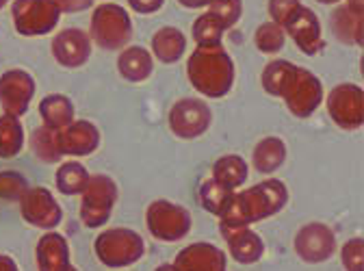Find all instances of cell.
<instances>
[{"label":"cell","instance_id":"obj_37","mask_svg":"<svg viewBox=\"0 0 364 271\" xmlns=\"http://www.w3.org/2000/svg\"><path fill=\"white\" fill-rule=\"evenodd\" d=\"M55 3L65 14H78V11H85L94 5V0H55Z\"/></svg>","mask_w":364,"mask_h":271},{"label":"cell","instance_id":"obj_6","mask_svg":"<svg viewBox=\"0 0 364 271\" xmlns=\"http://www.w3.org/2000/svg\"><path fill=\"white\" fill-rule=\"evenodd\" d=\"M146 223L159 241H180L191 230V215L185 206L167 200H156L146 211Z\"/></svg>","mask_w":364,"mask_h":271},{"label":"cell","instance_id":"obj_8","mask_svg":"<svg viewBox=\"0 0 364 271\" xmlns=\"http://www.w3.org/2000/svg\"><path fill=\"white\" fill-rule=\"evenodd\" d=\"M144 239L126 228L105 230L96 239V254L107 267H128L144 256Z\"/></svg>","mask_w":364,"mask_h":271},{"label":"cell","instance_id":"obj_14","mask_svg":"<svg viewBox=\"0 0 364 271\" xmlns=\"http://www.w3.org/2000/svg\"><path fill=\"white\" fill-rule=\"evenodd\" d=\"M295 250L306 262H323L336 250L334 233L323 223H308L295 237Z\"/></svg>","mask_w":364,"mask_h":271},{"label":"cell","instance_id":"obj_16","mask_svg":"<svg viewBox=\"0 0 364 271\" xmlns=\"http://www.w3.org/2000/svg\"><path fill=\"white\" fill-rule=\"evenodd\" d=\"M53 55L63 68H80L89 61L91 37L80 28H65L53 39Z\"/></svg>","mask_w":364,"mask_h":271},{"label":"cell","instance_id":"obj_30","mask_svg":"<svg viewBox=\"0 0 364 271\" xmlns=\"http://www.w3.org/2000/svg\"><path fill=\"white\" fill-rule=\"evenodd\" d=\"M55 134H57V130H50V128L41 126V128H37L33 132V137H31V148L37 154V159L43 161V163H59L63 159L59 154V150H57Z\"/></svg>","mask_w":364,"mask_h":271},{"label":"cell","instance_id":"obj_5","mask_svg":"<svg viewBox=\"0 0 364 271\" xmlns=\"http://www.w3.org/2000/svg\"><path fill=\"white\" fill-rule=\"evenodd\" d=\"M80 219L87 228H100L111 217V211L117 200V185L109 176H89V183L80 193Z\"/></svg>","mask_w":364,"mask_h":271},{"label":"cell","instance_id":"obj_39","mask_svg":"<svg viewBox=\"0 0 364 271\" xmlns=\"http://www.w3.org/2000/svg\"><path fill=\"white\" fill-rule=\"evenodd\" d=\"M0 271H18V265L9 256H0Z\"/></svg>","mask_w":364,"mask_h":271},{"label":"cell","instance_id":"obj_29","mask_svg":"<svg viewBox=\"0 0 364 271\" xmlns=\"http://www.w3.org/2000/svg\"><path fill=\"white\" fill-rule=\"evenodd\" d=\"M284 41H287V33L282 26H278L276 22H262L258 28H256V35H254V43L256 48L264 55H276L284 48Z\"/></svg>","mask_w":364,"mask_h":271},{"label":"cell","instance_id":"obj_7","mask_svg":"<svg viewBox=\"0 0 364 271\" xmlns=\"http://www.w3.org/2000/svg\"><path fill=\"white\" fill-rule=\"evenodd\" d=\"M11 14L16 31L26 37L53 33L61 18V9L55 0H16Z\"/></svg>","mask_w":364,"mask_h":271},{"label":"cell","instance_id":"obj_25","mask_svg":"<svg viewBox=\"0 0 364 271\" xmlns=\"http://www.w3.org/2000/svg\"><path fill=\"white\" fill-rule=\"evenodd\" d=\"M287 161V144L280 137H264L254 148V169L260 174L276 171Z\"/></svg>","mask_w":364,"mask_h":271},{"label":"cell","instance_id":"obj_15","mask_svg":"<svg viewBox=\"0 0 364 271\" xmlns=\"http://www.w3.org/2000/svg\"><path fill=\"white\" fill-rule=\"evenodd\" d=\"M284 33H289V37L297 43V48L312 57L318 51L326 48V39L321 35V24H318V18L312 9L301 7L284 26Z\"/></svg>","mask_w":364,"mask_h":271},{"label":"cell","instance_id":"obj_35","mask_svg":"<svg viewBox=\"0 0 364 271\" xmlns=\"http://www.w3.org/2000/svg\"><path fill=\"white\" fill-rule=\"evenodd\" d=\"M364 243L362 239H351L343 245V265L347 271H364Z\"/></svg>","mask_w":364,"mask_h":271},{"label":"cell","instance_id":"obj_28","mask_svg":"<svg viewBox=\"0 0 364 271\" xmlns=\"http://www.w3.org/2000/svg\"><path fill=\"white\" fill-rule=\"evenodd\" d=\"M225 28L223 24L210 14L206 11L204 16H200L193 22V39L198 43V48H210V46H221V37H223Z\"/></svg>","mask_w":364,"mask_h":271},{"label":"cell","instance_id":"obj_24","mask_svg":"<svg viewBox=\"0 0 364 271\" xmlns=\"http://www.w3.org/2000/svg\"><path fill=\"white\" fill-rule=\"evenodd\" d=\"M247 163L237 156V154H230V156H221L219 161H215L213 165V180L219 185H223L225 189L230 191H237L245 180H247Z\"/></svg>","mask_w":364,"mask_h":271},{"label":"cell","instance_id":"obj_3","mask_svg":"<svg viewBox=\"0 0 364 271\" xmlns=\"http://www.w3.org/2000/svg\"><path fill=\"white\" fill-rule=\"evenodd\" d=\"M191 85L206 98H223L235 83V63L223 46L198 48L187 61Z\"/></svg>","mask_w":364,"mask_h":271},{"label":"cell","instance_id":"obj_23","mask_svg":"<svg viewBox=\"0 0 364 271\" xmlns=\"http://www.w3.org/2000/svg\"><path fill=\"white\" fill-rule=\"evenodd\" d=\"M39 115L46 128L61 130L63 126L74 122V105L63 94H50L39 102Z\"/></svg>","mask_w":364,"mask_h":271},{"label":"cell","instance_id":"obj_2","mask_svg":"<svg viewBox=\"0 0 364 271\" xmlns=\"http://www.w3.org/2000/svg\"><path fill=\"white\" fill-rule=\"evenodd\" d=\"M289 200V191L282 180L271 178L264 183L245 189V191H235L230 202H228L225 211L219 215L221 217V233L235 230V228H247L250 223L267 219L276 215L284 208Z\"/></svg>","mask_w":364,"mask_h":271},{"label":"cell","instance_id":"obj_17","mask_svg":"<svg viewBox=\"0 0 364 271\" xmlns=\"http://www.w3.org/2000/svg\"><path fill=\"white\" fill-rule=\"evenodd\" d=\"M362 22H364V0H345L334 9L330 26L338 41L362 46Z\"/></svg>","mask_w":364,"mask_h":271},{"label":"cell","instance_id":"obj_4","mask_svg":"<svg viewBox=\"0 0 364 271\" xmlns=\"http://www.w3.org/2000/svg\"><path fill=\"white\" fill-rule=\"evenodd\" d=\"M89 37L102 51H122L132 37V20L117 3H102L91 14Z\"/></svg>","mask_w":364,"mask_h":271},{"label":"cell","instance_id":"obj_36","mask_svg":"<svg viewBox=\"0 0 364 271\" xmlns=\"http://www.w3.org/2000/svg\"><path fill=\"white\" fill-rule=\"evenodd\" d=\"M128 5L136 14H156L165 5V0H128Z\"/></svg>","mask_w":364,"mask_h":271},{"label":"cell","instance_id":"obj_26","mask_svg":"<svg viewBox=\"0 0 364 271\" xmlns=\"http://www.w3.org/2000/svg\"><path fill=\"white\" fill-rule=\"evenodd\" d=\"M24 148V128L14 115L0 117V159H14Z\"/></svg>","mask_w":364,"mask_h":271},{"label":"cell","instance_id":"obj_41","mask_svg":"<svg viewBox=\"0 0 364 271\" xmlns=\"http://www.w3.org/2000/svg\"><path fill=\"white\" fill-rule=\"evenodd\" d=\"M321 5H336V3H341V0H318Z\"/></svg>","mask_w":364,"mask_h":271},{"label":"cell","instance_id":"obj_1","mask_svg":"<svg viewBox=\"0 0 364 271\" xmlns=\"http://www.w3.org/2000/svg\"><path fill=\"white\" fill-rule=\"evenodd\" d=\"M262 87L267 94L282 98L287 109L301 119L310 117L323 102L321 80L291 61H271L262 72Z\"/></svg>","mask_w":364,"mask_h":271},{"label":"cell","instance_id":"obj_19","mask_svg":"<svg viewBox=\"0 0 364 271\" xmlns=\"http://www.w3.org/2000/svg\"><path fill=\"white\" fill-rule=\"evenodd\" d=\"M37 267H39V271H68L72 267L70 248L61 235L48 233L39 239V243H37Z\"/></svg>","mask_w":364,"mask_h":271},{"label":"cell","instance_id":"obj_21","mask_svg":"<svg viewBox=\"0 0 364 271\" xmlns=\"http://www.w3.org/2000/svg\"><path fill=\"white\" fill-rule=\"evenodd\" d=\"M187 51V37L176 26H163L152 37V53L161 63H176Z\"/></svg>","mask_w":364,"mask_h":271},{"label":"cell","instance_id":"obj_33","mask_svg":"<svg viewBox=\"0 0 364 271\" xmlns=\"http://www.w3.org/2000/svg\"><path fill=\"white\" fill-rule=\"evenodd\" d=\"M28 189L26 178L18 171H0V200H20Z\"/></svg>","mask_w":364,"mask_h":271},{"label":"cell","instance_id":"obj_9","mask_svg":"<svg viewBox=\"0 0 364 271\" xmlns=\"http://www.w3.org/2000/svg\"><path fill=\"white\" fill-rule=\"evenodd\" d=\"M328 113L336 126L355 130L364 122V92L360 85L343 83L328 96Z\"/></svg>","mask_w":364,"mask_h":271},{"label":"cell","instance_id":"obj_34","mask_svg":"<svg viewBox=\"0 0 364 271\" xmlns=\"http://www.w3.org/2000/svg\"><path fill=\"white\" fill-rule=\"evenodd\" d=\"M301 0H269L267 3V9H269V16H271V22H276L278 26H287L289 20L301 9Z\"/></svg>","mask_w":364,"mask_h":271},{"label":"cell","instance_id":"obj_22","mask_svg":"<svg viewBox=\"0 0 364 271\" xmlns=\"http://www.w3.org/2000/svg\"><path fill=\"white\" fill-rule=\"evenodd\" d=\"M117 70L128 83H144L150 78L154 70V61L150 51H146L144 46H130L119 55Z\"/></svg>","mask_w":364,"mask_h":271},{"label":"cell","instance_id":"obj_11","mask_svg":"<svg viewBox=\"0 0 364 271\" xmlns=\"http://www.w3.org/2000/svg\"><path fill=\"white\" fill-rule=\"evenodd\" d=\"M20 211L22 217L35 225V228H43V230H53L61 223V206L57 204L55 196L43 189V187H33L26 189L24 196L20 198Z\"/></svg>","mask_w":364,"mask_h":271},{"label":"cell","instance_id":"obj_12","mask_svg":"<svg viewBox=\"0 0 364 271\" xmlns=\"http://www.w3.org/2000/svg\"><path fill=\"white\" fill-rule=\"evenodd\" d=\"M35 96V80L24 70H7L0 76V105L7 115L22 117Z\"/></svg>","mask_w":364,"mask_h":271},{"label":"cell","instance_id":"obj_42","mask_svg":"<svg viewBox=\"0 0 364 271\" xmlns=\"http://www.w3.org/2000/svg\"><path fill=\"white\" fill-rule=\"evenodd\" d=\"M9 5V0H0V9H5Z\"/></svg>","mask_w":364,"mask_h":271},{"label":"cell","instance_id":"obj_31","mask_svg":"<svg viewBox=\"0 0 364 271\" xmlns=\"http://www.w3.org/2000/svg\"><path fill=\"white\" fill-rule=\"evenodd\" d=\"M235 191L225 189L223 185L215 183V180H206V183H202L200 187V200H202V206L213 213V215H221L228 206V202H230Z\"/></svg>","mask_w":364,"mask_h":271},{"label":"cell","instance_id":"obj_38","mask_svg":"<svg viewBox=\"0 0 364 271\" xmlns=\"http://www.w3.org/2000/svg\"><path fill=\"white\" fill-rule=\"evenodd\" d=\"M178 3L187 9H202V7H208L210 0H178Z\"/></svg>","mask_w":364,"mask_h":271},{"label":"cell","instance_id":"obj_43","mask_svg":"<svg viewBox=\"0 0 364 271\" xmlns=\"http://www.w3.org/2000/svg\"><path fill=\"white\" fill-rule=\"evenodd\" d=\"M68 271H78V269H76V267H74V265H72V267H70V269H68Z\"/></svg>","mask_w":364,"mask_h":271},{"label":"cell","instance_id":"obj_20","mask_svg":"<svg viewBox=\"0 0 364 271\" xmlns=\"http://www.w3.org/2000/svg\"><path fill=\"white\" fill-rule=\"evenodd\" d=\"M225 241H228V248H230V254L243 262V265H250V262H256L260 260L262 252H264V245H262V239L250 228H235V230H228L223 233Z\"/></svg>","mask_w":364,"mask_h":271},{"label":"cell","instance_id":"obj_10","mask_svg":"<svg viewBox=\"0 0 364 271\" xmlns=\"http://www.w3.org/2000/svg\"><path fill=\"white\" fill-rule=\"evenodd\" d=\"M210 109L206 102L196 98L178 100L169 111V128L180 139H196L208 130L210 126Z\"/></svg>","mask_w":364,"mask_h":271},{"label":"cell","instance_id":"obj_32","mask_svg":"<svg viewBox=\"0 0 364 271\" xmlns=\"http://www.w3.org/2000/svg\"><path fill=\"white\" fill-rule=\"evenodd\" d=\"M208 11L223 24V28H232L241 16H243V3L241 0H210Z\"/></svg>","mask_w":364,"mask_h":271},{"label":"cell","instance_id":"obj_27","mask_svg":"<svg viewBox=\"0 0 364 271\" xmlns=\"http://www.w3.org/2000/svg\"><path fill=\"white\" fill-rule=\"evenodd\" d=\"M57 189L63 196H80L89 183V171L78 161H65L57 169Z\"/></svg>","mask_w":364,"mask_h":271},{"label":"cell","instance_id":"obj_18","mask_svg":"<svg viewBox=\"0 0 364 271\" xmlns=\"http://www.w3.org/2000/svg\"><path fill=\"white\" fill-rule=\"evenodd\" d=\"M178 271H225V256L210 243H193L176 256Z\"/></svg>","mask_w":364,"mask_h":271},{"label":"cell","instance_id":"obj_13","mask_svg":"<svg viewBox=\"0 0 364 271\" xmlns=\"http://www.w3.org/2000/svg\"><path fill=\"white\" fill-rule=\"evenodd\" d=\"M55 139L61 156H89L100 146V130L87 119H74L57 130Z\"/></svg>","mask_w":364,"mask_h":271},{"label":"cell","instance_id":"obj_40","mask_svg":"<svg viewBox=\"0 0 364 271\" xmlns=\"http://www.w3.org/2000/svg\"><path fill=\"white\" fill-rule=\"evenodd\" d=\"M156 271H178V269H176L173 265H161V267H159Z\"/></svg>","mask_w":364,"mask_h":271}]
</instances>
